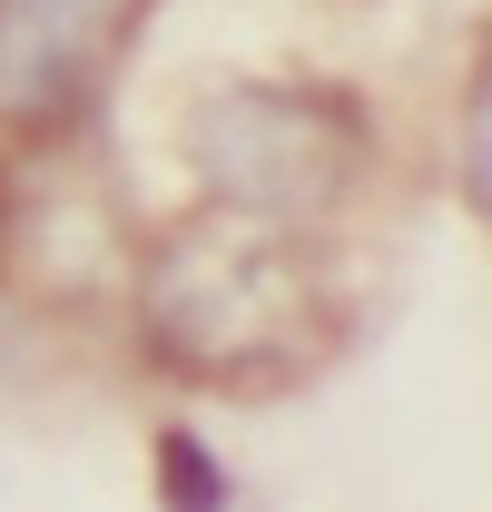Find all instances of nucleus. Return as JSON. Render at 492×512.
<instances>
[{
  "mask_svg": "<svg viewBox=\"0 0 492 512\" xmlns=\"http://www.w3.org/2000/svg\"><path fill=\"white\" fill-rule=\"evenodd\" d=\"M128 0H0V109L10 119H60L89 89L99 50L119 40Z\"/></svg>",
  "mask_w": 492,
  "mask_h": 512,
  "instance_id": "3",
  "label": "nucleus"
},
{
  "mask_svg": "<svg viewBox=\"0 0 492 512\" xmlns=\"http://www.w3.org/2000/svg\"><path fill=\"white\" fill-rule=\"evenodd\" d=\"M306 316L315 286L276 227H197L178 247H158V266H148V335L187 375H227V384L286 375L306 355L296 345Z\"/></svg>",
  "mask_w": 492,
  "mask_h": 512,
  "instance_id": "1",
  "label": "nucleus"
},
{
  "mask_svg": "<svg viewBox=\"0 0 492 512\" xmlns=\"http://www.w3.org/2000/svg\"><path fill=\"white\" fill-rule=\"evenodd\" d=\"M463 188H473V207L492 217V60H483V79H473V99H463Z\"/></svg>",
  "mask_w": 492,
  "mask_h": 512,
  "instance_id": "4",
  "label": "nucleus"
},
{
  "mask_svg": "<svg viewBox=\"0 0 492 512\" xmlns=\"http://www.w3.org/2000/svg\"><path fill=\"white\" fill-rule=\"evenodd\" d=\"M365 119L325 89H217L197 109V178L237 217H315L355 188Z\"/></svg>",
  "mask_w": 492,
  "mask_h": 512,
  "instance_id": "2",
  "label": "nucleus"
},
{
  "mask_svg": "<svg viewBox=\"0 0 492 512\" xmlns=\"http://www.w3.org/2000/svg\"><path fill=\"white\" fill-rule=\"evenodd\" d=\"M158 463H168V503H227V473L207 463L197 434H158Z\"/></svg>",
  "mask_w": 492,
  "mask_h": 512,
  "instance_id": "5",
  "label": "nucleus"
}]
</instances>
